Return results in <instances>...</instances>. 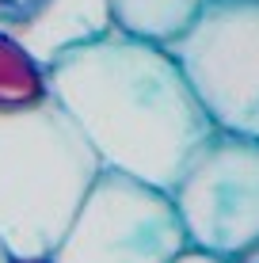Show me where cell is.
Returning <instances> with one entry per match:
<instances>
[{
  "mask_svg": "<svg viewBox=\"0 0 259 263\" xmlns=\"http://www.w3.org/2000/svg\"><path fill=\"white\" fill-rule=\"evenodd\" d=\"M46 88L80 122L107 168L164 191L217 130L175 53L118 27L61 53L46 69Z\"/></svg>",
  "mask_w": 259,
  "mask_h": 263,
  "instance_id": "1",
  "label": "cell"
},
{
  "mask_svg": "<svg viewBox=\"0 0 259 263\" xmlns=\"http://www.w3.org/2000/svg\"><path fill=\"white\" fill-rule=\"evenodd\" d=\"M103 168L53 96L0 103V244L12 259H46Z\"/></svg>",
  "mask_w": 259,
  "mask_h": 263,
  "instance_id": "2",
  "label": "cell"
},
{
  "mask_svg": "<svg viewBox=\"0 0 259 263\" xmlns=\"http://www.w3.org/2000/svg\"><path fill=\"white\" fill-rule=\"evenodd\" d=\"M168 195L191 248L244 263L259 248V138L213 130Z\"/></svg>",
  "mask_w": 259,
  "mask_h": 263,
  "instance_id": "3",
  "label": "cell"
},
{
  "mask_svg": "<svg viewBox=\"0 0 259 263\" xmlns=\"http://www.w3.org/2000/svg\"><path fill=\"white\" fill-rule=\"evenodd\" d=\"M191 248L172 195L103 168L50 263H172Z\"/></svg>",
  "mask_w": 259,
  "mask_h": 263,
  "instance_id": "4",
  "label": "cell"
},
{
  "mask_svg": "<svg viewBox=\"0 0 259 263\" xmlns=\"http://www.w3.org/2000/svg\"><path fill=\"white\" fill-rule=\"evenodd\" d=\"M168 50L217 130L259 138V0H206Z\"/></svg>",
  "mask_w": 259,
  "mask_h": 263,
  "instance_id": "5",
  "label": "cell"
},
{
  "mask_svg": "<svg viewBox=\"0 0 259 263\" xmlns=\"http://www.w3.org/2000/svg\"><path fill=\"white\" fill-rule=\"evenodd\" d=\"M111 27V0H19L15 8H0V34L31 53L42 69Z\"/></svg>",
  "mask_w": 259,
  "mask_h": 263,
  "instance_id": "6",
  "label": "cell"
},
{
  "mask_svg": "<svg viewBox=\"0 0 259 263\" xmlns=\"http://www.w3.org/2000/svg\"><path fill=\"white\" fill-rule=\"evenodd\" d=\"M202 4L206 0H111V15L118 31L168 46L198 20Z\"/></svg>",
  "mask_w": 259,
  "mask_h": 263,
  "instance_id": "7",
  "label": "cell"
},
{
  "mask_svg": "<svg viewBox=\"0 0 259 263\" xmlns=\"http://www.w3.org/2000/svg\"><path fill=\"white\" fill-rule=\"evenodd\" d=\"M172 263H225V259H217V256H210V252H198V248H187L183 256H175Z\"/></svg>",
  "mask_w": 259,
  "mask_h": 263,
  "instance_id": "8",
  "label": "cell"
},
{
  "mask_svg": "<svg viewBox=\"0 0 259 263\" xmlns=\"http://www.w3.org/2000/svg\"><path fill=\"white\" fill-rule=\"evenodd\" d=\"M0 263H15V259H12V252H8L4 244H0Z\"/></svg>",
  "mask_w": 259,
  "mask_h": 263,
  "instance_id": "9",
  "label": "cell"
},
{
  "mask_svg": "<svg viewBox=\"0 0 259 263\" xmlns=\"http://www.w3.org/2000/svg\"><path fill=\"white\" fill-rule=\"evenodd\" d=\"M244 263H259V248H255V252H252V256H248Z\"/></svg>",
  "mask_w": 259,
  "mask_h": 263,
  "instance_id": "10",
  "label": "cell"
}]
</instances>
